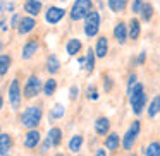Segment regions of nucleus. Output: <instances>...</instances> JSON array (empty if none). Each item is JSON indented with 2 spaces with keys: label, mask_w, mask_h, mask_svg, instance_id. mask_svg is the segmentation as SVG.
<instances>
[{
  "label": "nucleus",
  "mask_w": 160,
  "mask_h": 156,
  "mask_svg": "<svg viewBox=\"0 0 160 156\" xmlns=\"http://www.w3.org/2000/svg\"><path fill=\"white\" fill-rule=\"evenodd\" d=\"M64 113H66V108H64V105L57 103L55 106L52 108V111H50V117H52V118H62Z\"/></svg>",
  "instance_id": "obj_29"
},
{
  "label": "nucleus",
  "mask_w": 160,
  "mask_h": 156,
  "mask_svg": "<svg viewBox=\"0 0 160 156\" xmlns=\"http://www.w3.org/2000/svg\"><path fill=\"white\" fill-rule=\"evenodd\" d=\"M9 67H11V57H9L7 53H2V55H0V74L5 76Z\"/></svg>",
  "instance_id": "obj_27"
},
{
  "label": "nucleus",
  "mask_w": 160,
  "mask_h": 156,
  "mask_svg": "<svg viewBox=\"0 0 160 156\" xmlns=\"http://www.w3.org/2000/svg\"><path fill=\"white\" fill-rule=\"evenodd\" d=\"M95 57H97V52L91 50V48H88V52H86V64H84L86 72H91V70L95 69Z\"/></svg>",
  "instance_id": "obj_24"
},
{
  "label": "nucleus",
  "mask_w": 160,
  "mask_h": 156,
  "mask_svg": "<svg viewBox=\"0 0 160 156\" xmlns=\"http://www.w3.org/2000/svg\"><path fill=\"white\" fill-rule=\"evenodd\" d=\"M64 16H66V11H64L62 7L50 5V7L47 9L45 19H47V22H50V24H57V22H60V19H62Z\"/></svg>",
  "instance_id": "obj_8"
},
{
  "label": "nucleus",
  "mask_w": 160,
  "mask_h": 156,
  "mask_svg": "<svg viewBox=\"0 0 160 156\" xmlns=\"http://www.w3.org/2000/svg\"><path fill=\"white\" fill-rule=\"evenodd\" d=\"M91 12H93L91 0H74L72 7H71V19L81 21V19H86Z\"/></svg>",
  "instance_id": "obj_3"
},
{
  "label": "nucleus",
  "mask_w": 160,
  "mask_h": 156,
  "mask_svg": "<svg viewBox=\"0 0 160 156\" xmlns=\"http://www.w3.org/2000/svg\"><path fill=\"white\" fill-rule=\"evenodd\" d=\"M143 153H145V156H160V142L152 141L143 149Z\"/></svg>",
  "instance_id": "obj_21"
},
{
  "label": "nucleus",
  "mask_w": 160,
  "mask_h": 156,
  "mask_svg": "<svg viewBox=\"0 0 160 156\" xmlns=\"http://www.w3.org/2000/svg\"><path fill=\"white\" fill-rule=\"evenodd\" d=\"M50 146H52V142H50L48 139H47V141L43 142V146H42V153H43V154H45V153L48 151V148H50Z\"/></svg>",
  "instance_id": "obj_39"
},
{
  "label": "nucleus",
  "mask_w": 160,
  "mask_h": 156,
  "mask_svg": "<svg viewBox=\"0 0 160 156\" xmlns=\"http://www.w3.org/2000/svg\"><path fill=\"white\" fill-rule=\"evenodd\" d=\"M2 11H14V4H12V2H9V4H5V2H4V4H2Z\"/></svg>",
  "instance_id": "obj_37"
},
{
  "label": "nucleus",
  "mask_w": 160,
  "mask_h": 156,
  "mask_svg": "<svg viewBox=\"0 0 160 156\" xmlns=\"http://www.w3.org/2000/svg\"><path fill=\"white\" fill-rule=\"evenodd\" d=\"M4 2H5V0H2V4H4Z\"/></svg>",
  "instance_id": "obj_45"
},
{
  "label": "nucleus",
  "mask_w": 160,
  "mask_h": 156,
  "mask_svg": "<svg viewBox=\"0 0 160 156\" xmlns=\"http://www.w3.org/2000/svg\"><path fill=\"white\" fill-rule=\"evenodd\" d=\"M136 84H138V81H136V76H134V74H131V76H129V81H128V91H131L132 87L136 86Z\"/></svg>",
  "instance_id": "obj_34"
},
{
  "label": "nucleus",
  "mask_w": 160,
  "mask_h": 156,
  "mask_svg": "<svg viewBox=\"0 0 160 156\" xmlns=\"http://www.w3.org/2000/svg\"><path fill=\"white\" fill-rule=\"evenodd\" d=\"M21 100H22V93H21V86H19V79H14L9 86V101H11L12 110H18L21 106Z\"/></svg>",
  "instance_id": "obj_6"
},
{
  "label": "nucleus",
  "mask_w": 160,
  "mask_h": 156,
  "mask_svg": "<svg viewBox=\"0 0 160 156\" xmlns=\"http://www.w3.org/2000/svg\"><path fill=\"white\" fill-rule=\"evenodd\" d=\"M2 156H11V154H9V153H2Z\"/></svg>",
  "instance_id": "obj_42"
},
{
  "label": "nucleus",
  "mask_w": 160,
  "mask_h": 156,
  "mask_svg": "<svg viewBox=\"0 0 160 156\" xmlns=\"http://www.w3.org/2000/svg\"><path fill=\"white\" fill-rule=\"evenodd\" d=\"M128 5V0H108V7L114 12H122Z\"/></svg>",
  "instance_id": "obj_26"
},
{
  "label": "nucleus",
  "mask_w": 160,
  "mask_h": 156,
  "mask_svg": "<svg viewBox=\"0 0 160 156\" xmlns=\"http://www.w3.org/2000/svg\"><path fill=\"white\" fill-rule=\"evenodd\" d=\"M78 94H79V87H78V86H71V89H69V98H71V100H76Z\"/></svg>",
  "instance_id": "obj_33"
},
{
  "label": "nucleus",
  "mask_w": 160,
  "mask_h": 156,
  "mask_svg": "<svg viewBox=\"0 0 160 156\" xmlns=\"http://www.w3.org/2000/svg\"><path fill=\"white\" fill-rule=\"evenodd\" d=\"M95 156H107V151H105V149H97Z\"/></svg>",
  "instance_id": "obj_40"
},
{
  "label": "nucleus",
  "mask_w": 160,
  "mask_h": 156,
  "mask_svg": "<svg viewBox=\"0 0 160 156\" xmlns=\"http://www.w3.org/2000/svg\"><path fill=\"white\" fill-rule=\"evenodd\" d=\"M11 146H12V137L5 132H2V135H0V153H9Z\"/></svg>",
  "instance_id": "obj_22"
},
{
  "label": "nucleus",
  "mask_w": 160,
  "mask_h": 156,
  "mask_svg": "<svg viewBox=\"0 0 160 156\" xmlns=\"http://www.w3.org/2000/svg\"><path fill=\"white\" fill-rule=\"evenodd\" d=\"M128 94H129V103H131V106H132V111H134L136 115H139L143 111V108H145V105H146V94H145V91H143V84L138 83L131 91H128Z\"/></svg>",
  "instance_id": "obj_2"
},
{
  "label": "nucleus",
  "mask_w": 160,
  "mask_h": 156,
  "mask_svg": "<svg viewBox=\"0 0 160 156\" xmlns=\"http://www.w3.org/2000/svg\"><path fill=\"white\" fill-rule=\"evenodd\" d=\"M36 50H38V41H36V40H31V41H28V43L24 45L21 57H22L24 60H29V59H31V57L36 53Z\"/></svg>",
  "instance_id": "obj_15"
},
{
  "label": "nucleus",
  "mask_w": 160,
  "mask_h": 156,
  "mask_svg": "<svg viewBox=\"0 0 160 156\" xmlns=\"http://www.w3.org/2000/svg\"><path fill=\"white\" fill-rule=\"evenodd\" d=\"M40 2H42V0H40Z\"/></svg>",
  "instance_id": "obj_47"
},
{
  "label": "nucleus",
  "mask_w": 160,
  "mask_h": 156,
  "mask_svg": "<svg viewBox=\"0 0 160 156\" xmlns=\"http://www.w3.org/2000/svg\"><path fill=\"white\" fill-rule=\"evenodd\" d=\"M79 50H81V41L78 38H71L69 41H67L66 52L69 53V55H76V53H79Z\"/></svg>",
  "instance_id": "obj_19"
},
{
  "label": "nucleus",
  "mask_w": 160,
  "mask_h": 156,
  "mask_svg": "<svg viewBox=\"0 0 160 156\" xmlns=\"http://www.w3.org/2000/svg\"><path fill=\"white\" fill-rule=\"evenodd\" d=\"M42 89H43V86H42L40 77L38 76H29L28 81H26V84H24V96L26 98H35Z\"/></svg>",
  "instance_id": "obj_7"
},
{
  "label": "nucleus",
  "mask_w": 160,
  "mask_h": 156,
  "mask_svg": "<svg viewBox=\"0 0 160 156\" xmlns=\"http://www.w3.org/2000/svg\"><path fill=\"white\" fill-rule=\"evenodd\" d=\"M114 36H115V40H117V43L124 45V43L128 41V36H129L128 26H126L124 22H119V24L114 28Z\"/></svg>",
  "instance_id": "obj_10"
},
{
  "label": "nucleus",
  "mask_w": 160,
  "mask_h": 156,
  "mask_svg": "<svg viewBox=\"0 0 160 156\" xmlns=\"http://www.w3.org/2000/svg\"><path fill=\"white\" fill-rule=\"evenodd\" d=\"M103 87H105V91H110L112 89V79H110V77H105Z\"/></svg>",
  "instance_id": "obj_36"
},
{
  "label": "nucleus",
  "mask_w": 160,
  "mask_h": 156,
  "mask_svg": "<svg viewBox=\"0 0 160 156\" xmlns=\"http://www.w3.org/2000/svg\"><path fill=\"white\" fill-rule=\"evenodd\" d=\"M139 129H141V124H139V120H134L131 124V127L128 129V132L124 134V137H122V148L124 149H132V146H134L136 139H138L139 135Z\"/></svg>",
  "instance_id": "obj_4"
},
{
  "label": "nucleus",
  "mask_w": 160,
  "mask_h": 156,
  "mask_svg": "<svg viewBox=\"0 0 160 156\" xmlns=\"http://www.w3.org/2000/svg\"><path fill=\"white\" fill-rule=\"evenodd\" d=\"M152 16H153L152 4H145V5H143V9H141V19H143V21H150Z\"/></svg>",
  "instance_id": "obj_30"
},
{
  "label": "nucleus",
  "mask_w": 160,
  "mask_h": 156,
  "mask_svg": "<svg viewBox=\"0 0 160 156\" xmlns=\"http://www.w3.org/2000/svg\"><path fill=\"white\" fill-rule=\"evenodd\" d=\"M55 156H64V154H60V153H59V154H55Z\"/></svg>",
  "instance_id": "obj_43"
},
{
  "label": "nucleus",
  "mask_w": 160,
  "mask_h": 156,
  "mask_svg": "<svg viewBox=\"0 0 160 156\" xmlns=\"http://www.w3.org/2000/svg\"><path fill=\"white\" fill-rule=\"evenodd\" d=\"M128 156H136V154H128Z\"/></svg>",
  "instance_id": "obj_44"
},
{
  "label": "nucleus",
  "mask_w": 160,
  "mask_h": 156,
  "mask_svg": "<svg viewBox=\"0 0 160 156\" xmlns=\"http://www.w3.org/2000/svg\"><path fill=\"white\" fill-rule=\"evenodd\" d=\"M88 93H90V94H88V98H90V100H98V93H97V89H95V87H93V89L90 87V89H88Z\"/></svg>",
  "instance_id": "obj_35"
},
{
  "label": "nucleus",
  "mask_w": 160,
  "mask_h": 156,
  "mask_svg": "<svg viewBox=\"0 0 160 156\" xmlns=\"http://www.w3.org/2000/svg\"><path fill=\"white\" fill-rule=\"evenodd\" d=\"M47 139L52 142V146H59L60 142H62V130H60L59 127H52V129L48 130Z\"/></svg>",
  "instance_id": "obj_17"
},
{
  "label": "nucleus",
  "mask_w": 160,
  "mask_h": 156,
  "mask_svg": "<svg viewBox=\"0 0 160 156\" xmlns=\"http://www.w3.org/2000/svg\"><path fill=\"white\" fill-rule=\"evenodd\" d=\"M83 141H84V137L81 134L72 135V137H71V141H69V151L71 153H78L81 149V146H83Z\"/></svg>",
  "instance_id": "obj_18"
},
{
  "label": "nucleus",
  "mask_w": 160,
  "mask_h": 156,
  "mask_svg": "<svg viewBox=\"0 0 160 156\" xmlns=\"http://www.w3.org/2000/svg\"><path fill=\"white\" fill-rule=\"evenodd\" d=\"M40 11H42V2L40 0H26L24 2V12H28L31 17L38 16Z\"/></svg>",
  "instance_id": "obj_13"
},
{
  "label": "nucleus",
  "mask_w": 160,
  "mask_h": 156,
  "mask_svg": "<svg viewBox=\"0 0 160 156\" xmlns=\"http://www.w3.org/2000/svg\"><path fill=\"white\" fill-rule=\"evenodd\" d=\"M145 60H146V52L143 50V52L139 53V57H138V64H139V65H143V64H145Z\"/></svg>",
  "instance_id": "obj_38"
},
{
  "label": "nucleus",
  "mask_w": 160,
  "mask_h": 156,
  "mask_svg": "<svg viewBox=\"0 0 160 156\" xmlns=\"http://www.w3.org/2000/svg\"><path fill=\"white\" fill-rule=\"evenodd\" d=\"M160 111V96H155L152 100V103H150V106H148V110H146V113H148V117L150 118H153L157 113Z\"/></svg>",
  "instance_id": "obj_25"
},
{
  "label": "nucleus",
  "mask_w": 160,
  "mask_h": 156,
  "mask_svg": "<svg viewBox=\"0 0 160 156\" xmlns=\"http://www.w3.org/2000/svg\"><path fill=\"white\" fill-rule=\"evenodd\" d=\"M40 139H42V134H40L36 129L28 130V134L24 135V146L28 149H33V148H36V146L40 144Z\"/></svg>",
  "instance_id": "obj_9"
},
{
  "label": "nucleus",
  "mask_w": 160,
  "mask_h": 156,
  "mask_svg": "<svg viewBox=\"0 0 160 156\" xmlns=\"http://www.w3.org/2000/svg\"><path fill=\"white\" fill-rule=\"evenodd\" d=\"M21 16L19 14H14L12 16V19H11V28H19V22H21Z\"/></svg>",
  "instance_id": "obj_32"
},
{
  "label": "nucleus",
  "mask_w": 160,
  "mask_h": 156,
  "mask_svg": "<svg viewBox=\"0 0 160 156\" xmlns=\"http://www.w3.org/2000/svg\"><path fill=\"white\" fill-rule=\"evenodd\" d=\"M98 29H100V14L97 11H93L84 19V35L88 38H93V36L98 35Z\"/></svg>",
  "instance_id": "obj_5"
},
{
  "label": "nucleus",
  "mask_w": 160,
  "mask_h": 156,
  "mask_svg": "<svg viewBox=\"0 0 160 156\" xmlns=\"http://www.w3.org/2000/svg\"><path fill=\"white\" fill-rule=\"evenodd\" d=\"M139 31H141V26H139V21H138V19H134V17H132L131 21H129V38H131V40H138Z\"/></svg>",
  "instance_id": "obj_20"
},
{
  "label": "nucleus",
  "mask_w": 160,
  "mask_h": 156,
  "mask_svg": "<svg viewBox=\"0 0 160 156\" xmlns=\"http://www.w3.org/2000/svg\"><path fill=\"white\" fill-rule=\"evenodd\" d=\"M60 2H66V0H60Z\"/></svg>",
  "instance_id": "obj_46"
},
{
  "label": "nucleus",
  "mask_w": 160,
  "mask_h": 156,
  "mask_svg": "<svg viewBox=\"0 0 160 156\" xmlns=\"http://www.w3.org/2000/svg\"><path fill=\"white\" fill-rule=\"evenodd\" d=\"M35 26H36V21H35V17H31V16H28V17H22V19H21V22H19V28H18V31H19V35H26V33L33 31V29H35Z\"/></svg>",
  "instance_id": "obj_11"
},
{
  "label": "nucleus",
  "mask_w": 160,
  "mask_h": 156,
  "mask_svg": "<svg viewBox=\"0 0 160 156\" xmlns=\"http://www.w3.org/2000/svg\"><path fill=\"white\" fill-rule=\"evenodd\" d=\"M2 31H7V22H5V19H2Z\"/></svg>",
  "instance_id": "obj_41"
},
{
  "label": "nucleus",
  "mask_w": 160,
  "mask_h": 156,
  "mask_svg": "<svg viewBox=\"0 0 160 156\" xmlns=\"http://www.w3.org/2000/svg\"><path fill=\"white\" fill-rule=\"evenodd\" d=\"M95 52H97V57H100V59H103V57L107 55V52H108L107 36H100V38L97 40V48H95Z\"/></svg>",
  "instance_id": "obj_16"
},
{
  "label": "nucleus",
  "mask_w": 160,
  "mask_h": 156,
  "mask_svg": "<svg viewBox=\"0 0 160 156\" xmlns=\"http://www.w3.org/2000/svg\"><path fill=\"white\" fill-rule=\"evenodd\" d=\"M42 117H43L42 106H28L21 113V125L26 129H29V130H33V129H36V125L42 122Z\"/></svg>",
  "instance_id": "obj_1"
},
{
  "label": "nucleus",
  "mask_w": 160,
  "mask_h": 156,
  "mask_svg": "<svg viewBox=\"0 0 160 156\" xmlns=\"http://www.w3.org/2000/svg\"><path fill=\"white\" fill-rule=\"evenodd\" d=\"M108 129H110V122L107 117H100L95 122V130L98 135H108Z\"/></svg>",
  "instance_id": "obj_14"
},
{
  "label": "nucleus",
  "mask_w": 160,
  "mask_h": 156,
  "mask_svg": "<svg viewBox=\"0 0 160 156\" xmlns=\"http://www.w3.org/2000/svg\"><path fill=\"white\" fill-rule=\"evenodd\" d=\"M121 144H122V139L119 137V134H115V132H110V134L107 135V139H105V148H107L108 151H117Z\"/></svg>",
  "instance_id": "obj_12"
},
{
  "label": "nucleus",
  "mask_w": 160,
  "mask_h": 156,
  "mask_svg": "<svg viewBox=\"0 0 160 156\" xmlns=\"http://www.w3.org/2000/svg\"><path fill=\"white\" fill-rule=\"evenodd\" d=\"M59 67H60L59 59H57L55 55H50V57H48V60H47V70H48V74H55V72H59Z\"/></svg>",
  "instance_id": "obj_23"
},
{
  "label": "nucleus",
  "mask_w": 160,
  "mask_h": 156,
  "mask_svg": "<svg viewBox=\"0 0 160 156\" xmlns=\"http://www.w3.org/2000/svg\"><path fill=\"white\" fill-rule=\"evenodd\" d=\"M55 89H57V81L55 79H48L43 84V93H45L47 96H52V94L55 93Z\"/></svg>",
  "instance_id": "obj_28"
},
{
  "label": "nucleus",
  "mask_w": 160,
  "mask_h": 156,
  "mask_svg": "<svg viewBox=\"0 0 160 156\" xmlns=\"http://www.w3.org/2000/svg\"><path fill=\"white\" fill-rule=\"evenodd\" d=\"M143 5H145V2L143 0H132V5H131V11L134 12V14H141V9H143Z\"/></svg>",
  "instance_id": "obj_31"
}]
</instances>
